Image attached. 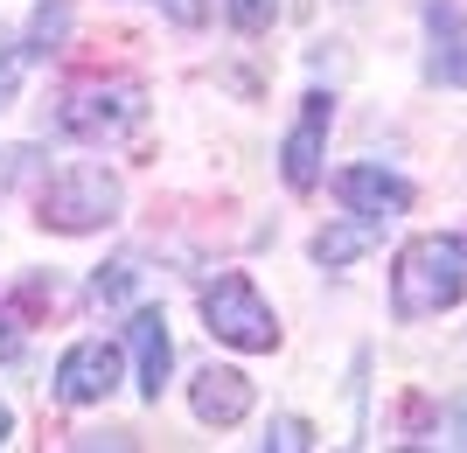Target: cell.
Listing matches in <instances>:
<instances>
[{
    "mask_svg": "<svg viewBox=\"0 0 467 453\" xmlns=\"http://www.w3.org/2000/svg\"><path fill=\"white\" fill-rule=\"evenodd\" d=\"M461 293H467V244L453 231L411 237L405 252H398V273H390V307H398V321L447 314Z\"/></svg>",
    "mask_w": 467,
    "mask_h": 453,
    "instance_id": "6da1fadb",
    "label": "cell"
},
{
    "mask_svg": "<svg viewBox=\"0 0 467 453\" xmlns=\"http://www.w3.org/2000/svg\"><path fill=\"white\" fill-rule=\"evenodd\" d=\"M119 217V181L98 168V160H70V168H57L49 175V189H42V223L49 231H105V223Z\"/></svg>",
    "mask_w": 467,
    "mask_h": 453,
    "instance_id": "7a4b0ae2",
    "label": "cell"
},
{
    "mask_svg": "<svg viewBox=\"0 0 467 453\" xmlns=\"http://www.w3.org/2000/svg\"><path fill=\"white\" fill-rule=\"evenodd\" d=\"M202 321H210V335L216 342H231V349H273L279 342V321L273 307L258 300V286L244 273H223L216 286H202Z\"/></svg>",
    "mask_w": 467,
    "mask_h": 453,
    "instance_id": "3957f363",
    "label": "cell"
},
{
    "mask_svg": "<svg viewBox=\"0 0 467 453\" xmlns=\"http://www.w3.org/2000/svg\"><path fill=\"white\" fill-rule=\"evenodd\" d=\"M140 112H147V91L126 84V77L119 84H78V91L57 105V126L78 133V139H112V133H126Z\"/></svg>",
    "mask_w": 467,
    "mask_h": 453,
    "instance_id": "277c9868",
    "label": "cell"
},
{
    "mask_svg": "<svg viewBox=\"0 0 467 453\" xmlns=\"http://www.w3.org/2000/svg\"><path fill=\"white\" fill-rule=\"evenodd\" d=\"M119 391V349L105 335H84L63 349L57 363V397L63 405H98V397H112Z\"/></svg>",
    "mask_w": 467,
    "mask_h": 453,
    "instance_id": "5b68a950",
    "label": "cell"
},
{
    "mask_svg": "<svg viewBox=\"0 0 467 453\" xmlns=\"http://www.w3.org/2000/svg\"><path fill=\"white\" fill-rule=\"evenodd\" d=\"M335 196L349 202L356 217H384V223H390V217L411 202V181H405V175H390V168L356 160V168H342V175H335Z\"/></svg>",
    "mask_w": 467,
    "mask_h": 453,
    "instance_id": "8992f818",
    "label": "cell"
},
{
    "mask_svg": "<svg viewBox=\"0 0 467 453\" xmlns=\"http://www.w3.org/2000/svg\"><path fill=\"white\" fill-rule=\"evenodd\" d=\"M328 118H335V105L314 91L307 112H300V126L286 133V154H279V160H286V189H300V196L321 181V139H328Z\"/></svg>",
    "mask_w": 467,
    "mask_h": 453,
    "instance_id": "52a82bcc",
    "label": "cell"
},
{
    "mask_svg": "<svg viewBox=\"0 0 467 453\" xmlns=\"http://www.w3.org/2000/svg\"><path fill=\"white\" fill-rule=\"evenodd\" d=\"M126 342H133L140 391L161 397V384H168V370H175V342H168V321H161V307H140V314L126 321Z\"/></svg>",
    "mask_w": 467,
    "mask_h": 453,
    "instance_id": "ba28073f",
    "label": "cell"
},
{
    "mask_svg": "<svg viewBox=\"0 0 467 453\" xmlns=\"http://www.w3.org/2000/svg\"><path fill=\"white\" fill-rule=\"evenodd\" d=\"M189 405H195V418L202 426H237V418L252 412V376H237V370H202L195 376V391H189Z\"/></svg>",
    "mask_w": 467,
    "mask_h": 453,
    "instance_id": "9c48e42d",
    "label": "cell"
},
{
    "mask_svg": "<svg viewBox=\"0 0 467 453\" xmlns=\"http://www.w3.org/2000/svg\"><path fill=\"white\" fill-rule=\"evenodd\" d=\"M426 28H432V77L467 84V21L453 0H426Z\"/></svg>",
    "mask_w": 467,
    "mask_h": 453,
    "instance_id": "30bf717a",
    "label": "cell"
},
{
    "mask_svg": "<svg viewBox=\"0 0 467 453\" xmlns=\"http://www.w3.org/2000/svg\"><path fill=\"white\" fill-rule=\"evenodd\" d=\"M370 244H384V217H356V223H335V231L314 237V265H328V273H342L349 258H363Z\"/></svg>",
    "mask_w": 467,
    "mask_h": 453,
    "instance_id": "8fae6325",
    "label": "cell"
},
{
    "mask_svg": "<svg viewBox=\"0 0 467 453\" xmlns=\"http://www.w3.org/2000/svg\"><path fill=\"white\" fill-rule=\"evenodd\" d=\"M133 286H140L133 258H112V265H98V273H91V300H126Z\"/></svg>",
    "mask_w": 467,
    "mask_h": 453,
    "instance_id": "7c38bea8",
    "label": "cell"
},
{
    "mask_svg": "<svg viewBox=\"0 0 467 453\" xmlns=\"http://www.w3.org/2000/svg\"><path fill=\"white\" fill-rule=\"evenodd\" d=\"M63 28H70V0H49V7H36V28H28V42H36V49H57Z\"/></svg>",
    "mask_w": 467,
    "mask_h": 453,
    "instance_id": "4fadbf2b",
    "label": "cell"
},
{
    "mask_svg": "<svg viewBox=\"0 0 467 453\" xmlns=\"http://www.w3.org/2000/svg\"><path fill=\"white\" fill-rule=\"evenodd\" d=\"M265 447H279V453H307V447H314V426H307V418H273Z\"/></svg>",
    "mask_w": 467,
    "mask_h": 453,
    "instance_id": "5bb4252c",
    "label": "cell"
},
{
    "mask_svg": "<svg viewBox=\"0 0 467 453\" xmlns=\"http://www.w3.org/2000/svg\"><path fill=\"white\" fill-rule=\"evenodd\" d=\"M223 7H231V21L244 28V36H258V28L279 15V0H223Z\"/></svg>",
    "mask_w": 467,
    "mask_h": 453,
    "instance_id": "9a60e30c",
    "label": "cell"
},
{
    "mask_svg": "<svg viewBox=\"0 0 467 453\" xmlns=\"http://www.w3.org/2000/svg\"><path fill=\"white\" fill-rule=\"evenodd\" d=\"M161 7H168L182 28H202V21H210V0H161Z\"/></svg>",
    "mask_w": 467,
    "mask_h": 453,
    "instance_id": "2e32d148",
    "label": "cell"
},
{
    "mask_svg": "<svg viewBox=\"0 0 467 453\" xmlns=\"http://www.w3.org/2000/svg\"><path fill=\"white\" fill-rule=\"evenodd\" d=\"M447 447H467V397L447 405Z\"/></svg>",
    "mask_w": 467,
    "mask_h": 453,
    "instance_id": "e0dca14e",
    "label": "cell"
},
{
    "mask_svg": "<svg viewBox=\"0 0 467 453\" xmlns=\"http://www.w3.org/2000/svg\"><path fill=\"white\" fill-rule=\"evenodd\" d=\"M15 355H21V335H15V314L0 307V363H15Z\"/></svg>",
    "mask_w": 467,
    "mask_h": 453,
    "instance_id": "ac0fdd59",
    "label": "cell"
},
{
    "mask_svg": "<svg viewBox=\"0 0 467 453\" xmlns=\"http://www.w3.org/2000/svg\"><path fill=\"white\" fill-rule=\"evenodd\" d=\"M7 433H15V412H7V405H0V439H7Z\"/></svg>",
    "mask_w": 467,
    "mask_h": 453,
    "instance_id": "d6986e66",
    "label": "cell"
}]
</instances>
